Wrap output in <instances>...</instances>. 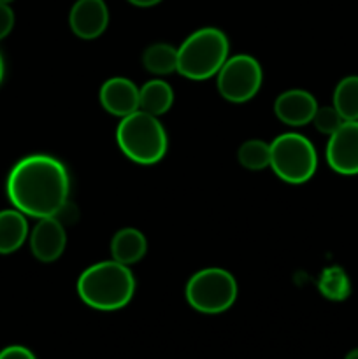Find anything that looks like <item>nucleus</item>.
Returning a JSON list of instances; mask_svg holds the SVG:
<instances>
[{"mask_svg": "<svg viewBox=\"0 0 358 359\" xmlns=\"http://www.w3.org/2000/svg\"><path fill=\"white\" fill-rule=\"evenodd\" d=\"M7 198L25 216L58 217L70 209V177L65 165L49 154H30L7 177Z\"/></svg>", "mask_w": 358, "mask_h": 359, "instance_id": "obj_1", "label": "nucleus"}, {"mask_svg": "<svg viewBox=\"0 0 358 359\" xmlns=\"http://www.w3.org/2000/svg\"><path fill=\"white\" fill-rule=\"evenodd\" d=\"M133 293L135 277L132 270L114 259L88 266L77 279V294L95 311H119L132 302Z\"/></svg>", "mask_w": 358, "mask_h": 359, "instance_id": "obj_2", "label": "nucleus"}, {"mask_svg": "<svg viewBox=\"0 0 358 359\" xmlns=\"http://www.w3.org/2000/svg\"><path fill=\"white\" fill-rule=\"evenodd\" d=\"M230 44L220 28L204 27L190 34L178 48V70L192 81H206L216 76L227 62Z\"/></svg>", "mask_w": 358, "mask_h": 359, "instance_id": "obj_3", "label": "nucleus"}, {"mask_svg": "<svg viewBox=\"0 0 358 359\" xmlns=\"http://www.w3.org/2000/svg\"><path fill=\"white\" fill-rule=\"evenodd\" d=\"M116 142L137 165H154L167 154L168 137L160 119L144 111L125 116L116 128Z\"/></svg>", "mask_w": 358, "mask_h": 359, "instance_id": "obj_4", "label": "nucleus"}, {"mask_svg": "<svg viewBox=\"0 0 358 359\" xmlns=\"http://www.w3.org/2000/svg\"><path fill=\"white\" fill-rule=\"evenodd\" d=\"M270 168L288 184H304L318 168V154L307 137L283 133L270 142Z\"/></svg>", "mask_w": 358, "mask_h": 359, "instance_id": "obj_5", "label": "nucleus"}, {"mask_svg": "<svg viewBox=\"0 0 358 359\" xmlns=\"http://www.w3.org/2000/svg\"><path fill=\"white\" fill-rule=\"evenodd\" d=\"M237 280L228 270L211 266L193 273L186 284V302L200 314H221L237 300Z\"/></svg>", "mask_w": 358, "mask_h": 359, "instance_id": "obj_6", "label": "nucleus"}, {"mask_svg": "<svg viewBox=\"0 0 358 359\" xmlns=\"http://www.w3.org/2000/svg\"><path fill=\"white\" fill-rule=\"evenodd\" d=\"M263 70L258 60L251 55L228 56L216 74V86L221 97L234 104H244L260 91Z\"/></svg>", "mask_w": 358, "mask_h": 359, "instance_id": "obj_7", "label": "nucleus"}, {"mask_svg": "<svg viewBox=\"0 0 358 359\" xmlns=\"http://www.w3.org/2000/svg\"><path fill=\"white\" fill-rule=\"evenodd\" d=\"M326 163L340 175L358 174V121H344L326 144Z\"/></svg>", "mask_w": 358, "mask_h": 359, "instance_id": "obj_8", "label": "nucleus"}, {"mask_svg": "<svg viewBox=\"0 0 358 359\" xmlns=\"http://www.w3.org/2000/svg\"><path fill=\"white\" fill-rule=\"evenodd\" d=\"M69 23L74 35L83 41L98 39L109 27V7L105 0H76Z\"/></svg>", "mask_w": 358, "mask_h": 359, "instance_id": "obj_9", "label": "nucleus"}, {"mask_svg": "<svg viewBox=\"0 0 358 359\" xmlns=\"http://www.w3.org/2000/svg\"><path fill=\"white\" fill-rule=\"evenodd\" d=\"M67 248V231L58 217H42L30 233L32 255L42 263H53Z\"/></svg>", "mask_w": 358, "mask_h": 359, "instance_id": "obj_10", "label": "nucleus"}, {"mask_svg": "<svg viewBox=\"0 0 358 359\" xmlns=\"http://www.w3.org/2000/svg\"><path fill=\"white\" fill-rule=\"evenodd\" d=\"M100 104L109 114L125 118L139 111V88L126 77H111L100 88Z\"/></svg>", "mask_w": 358, "mask_h": 359, "instance_id": "obj_11", "label": "nucleus"}, {"mask_svg": "<svg viewBox=\"0 0 358 359\" xmlns=\"http://www.w3.org/2000/svg\"><path fill=\"white\" fill-rule=\"evenodd\" d=\"M318 102L305 90L283 91L274 102L277 119L288 126H304L312 121Z\"/></svg>", "mask_w": 358, "mask_h": 359, "instance_id": "obj_12", "label": "nucleus"}, {"mask_svg": "<svg viewBox=\"0 0 358 359\" xmlns=\"http://www.w3.org/2000/svg\"><path fill=\"white\" fill-rule=\"evenodd\" d=\"M147 251V241L137 228H123L111 241V256L114 262L130 266L139 263Z\"/></svg>", "mask_w": 358, "mask_h": 359, "instance_id": "obj_13", "label": "nucleus"}, {"mask_svg": "<svg viewBox=\"0 0 358 359\" xmlns=\"http://www.w3.org/2000/svg\"><path fill=\"white\" fill-rule=\"evenodd\" d=\"M28 221L18 209L0 210V255L16 252L28 238Z\"/></svg>", "mask_w": 358, "mask_h": 359, "instance_id": "obj_14", "label": "nucleus"}, {"mask_svg": "<svg viewBox=\"0 0 358 359\" xmlns=\"http://www.w3.org/2000/svg\"><path fill=\"white\" fill-rule=\"evenodd\" d=\"M174 104V91L164 79H151L139 88V109L153 116L171 111Z\"/></svg>", "mask_w": 358, "mask_h": 359, "instance_id": "obj_15", "label": "nucleus"}, {"mask_svg": "<svg viewBox=\"0 0 358 359\" xmlns=\"http://www.w3.org/2000/svg\"><path fill=\"white\" fill-rule=\"evenodd\" d=\"M144 69L154 76H167L178 70V49L165 42L151 44L142 55Z\"/></svg>", "mask_w": 358, "mask_h": 359, "instance_id": "obj_16", "label": "nucleus"}, {"mask_svg": "<svg viewBox=\"0 0 358 359\" xmlns=\"http://www.w3.org/2000/svg\"><path fill=\"white\" fill-rule=\"evenodd\" d=\"M333 107L344 121H358V76H347L333 90Z\"/></svg>", "mask_w": 358, "mask_h": 359, "instance_id": "obj_17", "label": "nucleus"}, {"mask_svg": "<svg viewBox=\"0 0 358 359\" xmlns=\"http://www.w3.org/2000/svg\"><path fill=\"white\" fill-rule=\"evenodd\" d=\"M318 290L326 300L343 302L350 297L351 283L347 273L339 266H329L321 272L318 280Z\"/></svg>", "mask_w": 358, "mask_h": 359, "instance_id": "obj_18", "label": "nucleus"}, {"mask_svg": "<svg viewBox=\"0 0 358 359\" xmlns=\"http://www.w3.org/2000/svg\"><path fill=\"white\" fill-rule=\"evenodd\" d=\"M237 160L248 170H263L270 167V144L260 139H249L239 147Z\"/></svg>", "mask_w": 358, "mask_h": 359, "instance_id": "obj_19", "label": "nucleus"}, {"mask_svg": "<svg viewBox=\"0 0 358 359\" xmlns=\"http://www.w3.org/2000/svg\"><path fill=\"white\" fill-rule=\"evenodd\" d=\"M311 123L319 133H325V135L330 137L333 132H337L340 128L344 119L333 105H325V107L316 109L314 118H312Z\"/></svg>", "mask_w": 358, "mask_h": 359, "instance_id": "obj_20", "label": "nucleus"}, {"mask_svg": "<svg viewBox=\"0 0 358 359\" xmlns=\"http://www.w3.org/2000/svg\"><path fill=\"white\" fill-rule=\"evenodd\" d=\"M14 27V11L9 4H0V41L11 34Z\"/></svg>", "mask_w": 358, "mask_h": 359, "instance_id": "obj_21", "label": "nucleus"}, {"mask_svg": "<svg viewBox=\"0 0 358 359\" xmlns=\"http://www.w3.org/2000/svg\"><path fill=\"white\" fill-rule=\"evenodd\" d=\"M0 359H37L30 349L23 346H9L0 351Z\"/></svg>", "mask_w": 358, "mask_h": 359, "instance_id": "obj_22", "label": "nucleus"}, {"mask_svg": "<svg viewBox=\"0 0 358 359\" xmlns=\"http://www.w3.org/2000/svg\"><path fill=\"white\" fill-rule=\"evenodd\" d=\"M128 2L135 7H153L158 6L161 0H128Z\"/></svg>", "mask_w": 358, "mask_h": 359, "instance_id": "obj_23", "label": "nucleus"}, {"mask_svg": "<svg viewBox=\"0 0 358 359\" xmlns=\"http://www.w3.org/2000/svg\"><path fill=\"white\" fill-rule=\"evenodd\" d=\"M4 74H6V63H4L2 53H0V83L4 81Z\"/></svg>", "mask_w": 358, "mask_h": 359, "instance_id": "obj_24", "label": "nucleus"}, {"mask_svg": "<svg viewBox=\"0 0 358 359\" xmlns=\"http://www.w3.org/2000/svg\"><path fill=\"white\" fill-rule=\"evenodd\" d=\"M344 359H358V349L350 351V353L346 354V358H344Z\"/></svg>", "mask_w": 358, "mask_h": 359, "instance_id": "obj_25", "label": "nucleus"}, {"mask_svg": "<svg viewBox=\"0 0 358 359\" xmlns=\"http://www.w3.org/2000/svg\"><path fill=\"white\" fill-rule=\"evenodd\" d=\"M11 2H14V0H0V4H11Z\"/></svg>", "mask_w": 358, "mask_h": 359, "instance_id": "obj_26", "label": "nucleus"}]
</instances>
